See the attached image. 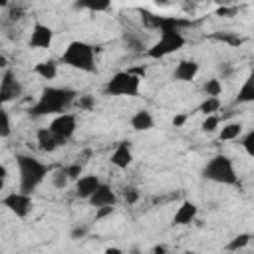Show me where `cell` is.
<instances>
[{
    "label": "cell",
    "instance_id": "6da1fadb",
    "mask_svg": "<svg viewBox=\"0 0 254 254\" xmlns=\"http://www.w3.org/2000/svg\"><path fill=\"white\" fill-rule=\"evenodd\" d=\"M151 24H155V26L161 28V38H159V42H155L145 52L147 58L161 60V58H167V56L179 52L185 46L187 40H185V36L179 30V26L185 24V22H179L177 18H159V16H153L151 18Z\"/></svg>",
    "mask_w": 254,
    "mask_h": 254
},
{
    "label": "cell",
    "instance_id": "7a4b0ae2",
    "mask_svg": "<svg viewBox=\"0 0 254 254\" xmlns=\"http://www.w3.org/2000/svg\"><path fill=\"white\" fill-rule=\"evenodd\" d=\"M77 99V93L69 87H44L40 99L36 105H32L30 115L42 117V115H60L64 113L73 101Z\"/></svg>",
    "mask_w": 254,
    "mask_h": 254
},
{
    "label": "cell",
    "instance_id": "3957f363",
    "mask_svg": "<svg viewBox=\"0 0 254 254\" xmlns=\"http://www.w3.org/2000/svg\"><path fill=\"white\" fill-rule=\"evenodd\" d=\"M16 163H18V173H20V192L32 194L38 189V185L48 177L50 167L30 155H18Z\"/></svg>",
    "mask_w": 254,
    "mask_h": 254
},
{
    "label": "cell",
    "instance_id": "277c9868",
    "mask_svg": "<svg viewBox=\"0 0 254 254\" xmlns=\"http://www.w3.org/2000/svg\"><path fill=\"white\" fill-rule=\"evenodd\" d=\"M62 62L69 67H75L79 71H95V48L87 42L73 40L67 44L65 52L62 54Z\"/></svg>",
    "mask_w": 254,
    "mask_h": 254
},
{
    "label": "cell",
    "instance_id": "5b68a950",
    "mask_svg": "<svg viewBox=\"0 0 254 254\" xmlns=\"http://www.w3.org/2000/svg\"><path fill=\"white\" fill-rule=\"evenodd\" d=\"M202 177L212 183H220V185H238V175L234 171L232 161L226 155L212 157L202 169Z\"/></svg>",
    "mask_w": 254,
    "mask_h": 254
},
{
    "label": "cell",
    "instance_id": "8992f818",
    "mask_svg": "<svg viewBox=\"0 0 254 254\" xmlns=\"http://www.w3.org/2000/svg\"><path fill=\"white\" fill-rule=\"evenodd\" d=\"M139 87H141V79L139 77L131 75L129 71H117L105 83V93H109V95H129V97H135V95H139Z\"/></svg>",
    "mask_w": 254,
    "mask_h": 254
},
{
    "label": "cell",
    "instance_id": "52a82bcc",
    "mask_svg": "<svg viewBox=\"0 0 254 254\" xmlns=\"http://www.w3.org/2000/svg\"><path fill=\"white\" fill-rule=\"evenodd\" d=\"M75 127H77V121H75V115L73 113H60L52 119L48 131L56 137L58 145H64L73 133H75Z\"/></svg>",
    "mask_w": 254,
    "mask_h": 254
},
{
    "label": "cell",
    "instance_id": "ba28073f",
    "mask_svg": "<svg viewBox=\"0 0 254 254\" xmlns=\"http://www.w3.org/2000/svg\"><path fill=\"white\" fill-rule=\"evenodd\" d=\"M2 204L12 212L16 214L18 218H26L30 212H32V198L30 194H22V192H10L2 198Z\"/></svg>",
    "mask_w": 254,
    "mask_h": 254
},
{
    "label": "cell",
    "instance_id": "9c48e42d",
    "mask_svg": "<svg viewBox=\"0 0 254 254\" xmlns=\"http://www.w3.org/2000/svg\"><path fill=\"white\" fill-rule=\"evenodd\" d=\"M20 95H22V83L18 81V77L12 69H6L0 79V103L14 101Z\"/></svg>",
    "mask_w": 254,
    "mask_h": 254
},
{
    "label": "cell",
    "instance_id": "30bf717a",
    "mask_svg": "<svg viewBox=\"0 0 254 254\" xmlns=\"http://www.w3.org/2000/svg\"><path fill=\"white\" fill-rule=\"evenodd\" d=\"M52 40H54V30L42 22H36L32 26V34H30V48H36V50H46L52 46Z\"/></svg>",
    "mask_w": 254,
    "mask_h": 254
},
{
    "label": "cell",
    "instance_id": "8fae6325",
    "mask_svg": "<svg viewBox=\"0 0 254 254\" xmlns=\"http://www.w3.org/2000/svg\"><path fill=\"white\" fill-rule=\"evenodd\" d=\"M87 200H89V204L95 206V208H99V206H115L117 196H115V192H113V189H111L109 185H103V183H101V185L95 189V192H93Z\"/></svg>",
    "mask_w": 254,
    "mask_h": 254
},
{
    "label": "cell",
    "instance_id": "7c38bea8",
    "mask_svg": "<svg viewBox=\"0 0 254 254\" xmlns=\"http://www.w3.org/2000/svg\"><path fill=\"white\" fill-rule=\"evenodd\" d=\"M99 185H101V183H99L97 175H83V177H79L77 183H75V196L87 200V198L95 192V189H97Z\"/></svg>",
    "mask_w": 254,
    "mask_h": 254
},
{
    "label": "cell",
    "instance_id": "4fadbf2b",
    "mask_svg": "<svg viewBox=\"0 0 254 254\" xmlns=\"http://www.w3.org/2000/svg\"><path fill=\"white\" fill-rule=\"evenodd\" d=\"M198 73V64L194 60H181L175 67V73L173 77L177 81H192Z\"/></svg>",
    "mask_w": 254,
    "mask_h": 254
},
{
    "label": "cell",
    "instance_id": "5bb4252c",
    "mask_svg": "<svg viewBox=\"0 0 254 254\" xmlns=\"http://www.w3.org/2000/svg\"><path fill=\"white\" fill-rule=\"evenodd\" d=\"M196 212H198L196 204L190 202V200H185V202L179 206V210L175 212V216H173V224H175V226L190 224V222L196 218Z\"/></svg>",
    "mask_w": 254,
    "mask_h": 254
},
{
    "label": "cell",
    "instance_id": "9a60e30c",
    "mask_svg": "<svg viewBox=\"0 0 254 254\" xmlns=\"http://www.w3.org/2000/svg\"><path fill=\"white\" fill-rule=\"evenodd\" d=\"M131 161H133L131 147H129L127 141H121V143L115 147V151L111 153V163H113L117 169H127V167L131 165Z\"/></svg>",
    "mask_w": 254,
    "mask_h": 254
},
{
    "label": "cell",
    "instance_id": "2e32d148",
    "mask_svg": "<svg viewBox=\"0 0 254 254\" xmlns=\"http://www.w3.org/2000/svg\"><path fill=\"white\" fill-rule=\"evenodd\" d=\"M155 121H153V115L147 111V109H139L133 117H131V127L135 131H149L153 129Z\"/></svg>",
    "mask_w": 254,
    "mask_h": 254
},
{
    "label": "cell",
    "instance_id": "e0dca14e",
    "mask_svg": "<svg viewBox=\"0 0 254 254\" xmlns=\"http://www.w3.org/2000/svg\"><path fill=\"white\" fill-rule=\"evenodd\" d=\"M36 139H38V147H40L44 153H52V151H56V149L60 147V145H58V141H56V137L48 131V127L38 129Z\"/></svg>",
    "mask_w": 254,
    "mask_h": 254
},
{
    "label": "cell",
    "instance_id": "ac0fdd59",
    "mask_svg": "<svg viewBox=\"0 0 254 254\" xmlns=\"http://www.w3.org/2000/svg\"><path fill=\"white\" fill-rule=\"evenodd\" d=\"M34 73H38L44 79H54L58 75V65H56V62L46 60V62H40L34 65Z\"/></svg>",
    "mask_w": 254,
    "mask_h": 254
},
{
    "label": "cell",
    "instance_id": "d6986e66",
    "mask_svg": "<svg viewBox=\"0 0 254 254\" xmlns=\"http://www.w3.org/2000/svg\"><path fill=\"white\" fill-rule=\"evenodd\" d=\"M240 135H242V123L232 121V123H226V125L220 129L218 139H220V141H234V139H238Z\"/></svg>",
    "mask_w": 254,
    "mask_h": 254
},
{
    "label": "cell",
    "instance_id": "ffe728a7",
    "mask_svg": "<svg viewBox=\"0 0 254 254\" xmlns=\"http://www.w3.org/2000/svg\"><path fill=\"white\" fill-rule=\"evenodd\" d=\"M250 101H254V81H252V77H248L244 81V85L240 87L238 97H236V103H250Z\"/></svg>",
    "mask_w": 254,
    "mask_h": 254
},
{
    "label": "cell",
    "instance_id": "44dd1931",
    "mask_svg": "<svg viewBox=\"0 0 254 254\" xmlns=\"http://www.w3.org/2000/svg\"><path fill=\"white\" fill-rule=\"evenodd\" d=\"M218 109H220V99H218V97H206V99L198 105V111L204 113V117H206V115H214Z\"/></svg>",
    "mask_w": 254,
    "mask_h": 254
},
{
    "label": "cell",
    "instance_id": "7402d4cb",
    "mask_svg": "<svg viewBox=\"0 0 254 254\" xmlns=\"http://www.w3.org/2000/svg\"><path fill=\"white\" fill-rule=\"evenodd\" d=\"M250 234L248 232H242V234H238V236H234L228 244H226V250H230V252H236V250H240V248H244V246H248L250 244Z\"/></svg>",
    "mask_w": 254,
    "mask_h": 254
},
{
    "label": "cell",
    "instance_id": "603a6c76",
    "mask_svg": "<svg viewBox=\"0 0 254 254\" xmlns=\"http://www.w3.org/2000/svg\"><path fill=\"white\" fill-rule=\"evenodd\" d=\"M12 133V125H10V115L6 109L0 107V139H6L10 137Z\"/></svg>",
    "mask_w": 254,
    "mask_h": 254
},
{
    "label": "cell",
    "instance_id": "cb8c5ba5",
    "mask_svg": "<svg viewBox=\"0 0 254 254\" xmlns=\"http://www.w3.org/2000/svg\"><path fill=\"white\" fill-rule=\"evenodd\" d=\"M204 93H206L208 97H218V95L222 93V83H220V79H218V77L208 79V81L204 83Z\"/></svg>",
    "mask_w": 254,
    "mask_h": 254
},
{
    "label": "cell",
    "instance_id": "d4e9b609",
    "mask_svg": "<svg viewBox=\"0 0 254 254\" xmlns=\"http://www.w3.org/2000/svg\"><path fill=\"white\" fill-rule=\"evenodd\" d=\"M52 183H54V187L56 189H65L67 187V175H65V169L62 167V169H56V171H52Z\"/></svg>",
    "mask_w": 254,
    "mask_h": 254
},
{
    "label": "cell",
    "instance_id": "484cf974",
    "mask_svg": "<svg viewBox=\"0 0 254 254\" xmlns=\"http://www.w3.org/2000/svg\"><path fill=\"white\" fill-rule=\"evenodd\" d=\"M218 125H220V117H218V115H206L204 121L200 123V129H202L204 133H214Z\"/></svg>",
    "mask_w": 254,
    "mask_h": 254
},
{
    "label": "cell",
    "instance_id": "4316f807",
    "mask_svg": "<svg viewBox=\"0 0 254 254\" xmlns=\"http://www.w3.org/2000/svg\"><path fill=\"white\" fill-rule=\"evenodd\" d=\"M77 105H79L81 109H85V111H91V109L95 107V97H93L91 93H83V95L77 97Z\"/></svg>",
    "mask_w": 254,
    "mask_h": 254
},
{
    "label": "cell",
    "instance_id": "83f0119b",
    "mask_svg": "<svg viewBox=\"0 0 254 254\" xmlns=\"http://www.w3.org/2000/svg\"><path fill=\"white\" fill-rule=\"evenodd\" d=\"M81 171H83V165H79V163H73V165L65 167V175H67V179H73V181L79 179Z\"/></svg>",
    "mask_w": 254,
    "mask_h": 254
},
{
    "label": "cell",
    "instance_id": "f1b7e54d",
    "mask_svg": "<svg viewBox=\"0 0 254 254\" xmlns=\"http://www.w3.org/2000/svg\"><path fill=\"white\" fill-rule=\"evenodd\" d=\"M212 38H214V40H224V42H228V44H232V46H238V44L242 42V38L230 36V34H214Z\"/></svg>",
    "mask_w": 254,
    "mask_h": 254
},
{
    "label": "cell",
    "instance_id": "f546056e",
    "mask_svg": "<svg viewBox=\"0 0 254 254\" xmlns=\"http://www.w3.org/2000/svg\"><path fill=\"white\" fill-rule=\"evenodd\" d=\"M123 196H125V202H127V204H135V202L139 200V190H137V189H127Z\"/></svg>",
    "mask_w": 254,
    "mask_h": 254
},
{
    "label": "cell",
    "instance_id": "4dcf8cb0",
    "mask_svg": "<svg viewBox=\"0 0 254 254\" xmlns=\"http://www.w3.org/2000/svg\"><path fill=\"white\" fill-rule=\"evenodd\" d=\"M113 210H115V206H99V208L95 210V220H103L105 216L113 214Z\"/></svg>",
    "mask_w": 254,
    "mask_h": 254
},
{
    "label": "cell",
    "instance_id": "1f68e13d",
    "mask_svg": "<svg viewBox=\"0 0 254 254\" xmlns=\"http://www.w3.org/2000/svg\"><path fill=\"white\" fill-rule=\"evenodd\" d=\"M252 141H254V131H250V133L242 139V145H244V149H246L248 155H254V151H252Z\"/></svg>",
    "mask_w": 254,
    "mask_h": 254
},
{
    "label": "cell",
    "instance_id": "d6a6232c",
    "mask_svg": "<svg viewBox=\"0 0 254 254\" xmlns=\"http://www.w3.org/2000/svg\"><path fill=\"white\" fill-rule=\"evenodd\" d=\"M131 75H135V77H139V79H143L145 77V73H147V67L145 65H137V67H131V69H127Z\"/></svg>",
    "mask_w": 254,
    "mask_h": 254
},
{
    "label": "cell",
    "instance_id": "836d02e7",
    "mask_svg": "<svg viewBox=\"0 0 254 254\" xmlns=\"http://www.w3.org/2000/svg\"><path fill=\"white\" fill-rule=\"evenodd\" d=\"M187 117H189V115H185V113L175 115V117H173V125H175V127H183V125H185V121H187Z\"/></svg>",
    "mask_w": 254,
    "mask_h": 254
},
{
    "label": "cell",
    "instance_id": "e575fe53",
    "mask_svg": "<svg viewBox=\"0 0 254 254\" xmlns=\"http://www.w3.org/2000/svg\"><path fill=\"white\" fill-rule=\"evenodd\" d=\"M85 232H87V230H85L83 226H77V228H73V230H71V238H73V240L83 238V236H85Z\"/></svg>",
    "mask_w": 254,
    "mask_h": 254
},
{
    "label": "cell",
    "instance_id": "d590c367",
    "mask_svg": "<svg viewBox=\"0 0 254 254\" xmlns=\"http://www.w3.org/2000/svg\"><path fill=\"white\" fill-rule=\"evenodd\" d=\"M234 12H236L234 8H226V6H222V8H218V10H216V14H218V16H224V18H228V16H232Z\"/></svg>",
    "mask_w": 254,
    "mask_h": 254
},
{
    "label": "cell",
    "instance_id": "8d00e7d4",
    "mask_svg": "<svg viewBox=\"0 0 254 254\" xmlns=\"http://www.w3.org/2000/svg\"><path fill=\"white\" fill-rule=\"evenodd\" d=\"M6 177H8V169H6L4 165H0V190L4 189V181H6Z\"/></svg>",
    "mask_w": 254,
    "mask_h": 254
},
{
    "label": "cell",
    "instance_id": "74e56055",
    "mask_svg": "<svg viewBox=\"0 0 254 254\" xmlns=\"http://www.w3.org/2000/svg\"><path fill=\"white\" fill-rule=\"evenodd\" d=\"M22 18V10L20 8H12L10 10V20H20Z\"/></svg>",
    "mask_w": 254,
    "mask_h": 254
},
{
    "label": "cell",
    "instance_id": "f35d334b",
    "mask_svg": "<svg viewBox=\"0 0 254 254\" xmlns=\"http://www.w3.org/2000/svg\"><path fill=\"white\" fill-rule=\"evenodd\" d=\"M103 254H123V250H121V248H117V246H111V248H107Z\"/></svg>",
    "mask_w": 254,
    "mask_h": 254
},
{
    "label": "cell",
    "instance_id": "ab89813d",
    "mask_svg": "<svg viewBox=\"0 0 254 254\" xmlns=\"http://www.w3.org/2000/svg\"><path fill=\"white\" fill-rule=\"evenodd\" d=\"M220 71H222V75H230V73H232V69H230L228 64H222V65H220Z\"/></svg>",
    "mask_w": 254,
    "mask_h": 254
},
{
    "label": "cell",
    "instance_id": "60d3db41",
    "mask_svg": "<svg viewBox=\"0 0 254 254\" xmlns=\"http://www.w3.org/2000/svg\"><path fill=\"white\" fill-rule=\"evenodd\" d=\"M89 157H91V151H89V149H85V151L81 153V157H79V159H81V165H83V163H85Z\"/></svg>",
    "mask_w": 254,
    "mask_h": 254
},
{
    "label": "cell",
    "instance_id": "b9f144b4",
    "mask_svg": "<svg viewBox=\"0 0 254 254\" xmlns=\"http://www.w3.org/2000/svg\"><path fill=\"white\" fill-rule=\"evenodd\" d=\"M165 250H167L165 246H155L153 248V254H165Z\"/></svg>",
    "mask_w": 254,
    "mask_h": 254
},
{
    "label": "cell",
    "instance_id": "7bdbcfd3",
    "mask_svg": "<svg viewBox=\"0 0 254 254\" xmlns=\"http://www.w3.org/2000/svg\"><path fill=\"white\" fill-rule=\"evenodd\" d=\"M6 65H8V60H6V56L0 54V67H6Z\"/></svg>",
    "mask_w": 254,
    "mask_h": 254
},
{
    "label": "cell",
    "instance_id": "ee69618b",
    "mask_svg": "<svg viewBox=\"0 0 254 254\" xmlns=\"http://www.w3.org/2000/svg\"><path fill=\"white\" fill-rule=\"evenodd\" d=\"M185 254H196V252H190V250H187V252H185Z\"/></svg>",
    "mask_w": 254,
    "mask_h": 254
}]
</instances>
